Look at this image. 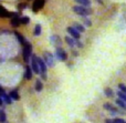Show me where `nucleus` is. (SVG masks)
Masks as SVG:
<instances>
[{
    "instance_id": "2eb2a0df",
    "label": "nucleus",
    "mask_w": 126,
    "mask_h": 123,
    "mask_svg": "<svg viewBox=\"0 0 126 123\" xmlns=\"http://www.w3.org/2000/svg\"><path fill=\"white\" fill-rule=\"evenodd\" d=\"M10 97L12 98V100H16V101H18V100H20V95H19V93H18V91L17 90H13V91H11L10 93Z\"/></svg>"
},
{
    "instance_id": "20e7f679",
    "label": "nucleus",
    "mask_w": 126,
    "mask_h": 123,
    "mask_svg": "<svg viewBox=\"0 0 126 123\" xmlns=\"http://www.w3.org/2000/svg\"><path fill=\"white\" fill-rule=\"evenodd\" d=\"M44 3H46V0H34L32 4L33 12H38L40 9H42L44 7Z\"/></svg>"
},
{
    "instance_id": "bb28decb",
    "label": "nucleus",
    "mask_w": 126,
    "mask_h": 123,
    "mask_svg": "<svg viewBox=\"0 0 126 123\" xmlns=\"http://www.w3.org/2000/svg\"><path fill=\"white\" fill-rule=\"evenodd\" d=\"M84 24L86 27H91V24H92L91 20H90V19H84Z\"/></svg>"
},
{
    "instance_id": "6e6552de",
    "label": "nucleus",
    "mask_w": 126,
    "mask_h": 123,
    "mask_svg": "<svg viewBox=\"0 0 126 123\" xmlns=\"http://www.w3.org/2000/svg\"><path fill=\"white\" fill-rule=\"evenodd\" d=\"M43 57H44V61H46V63L48 64L49 67H53V66H54L53 57H52V54H51V53H49V52H44Z\"/></svg>"
},
{
    "instance_id": "f8f14e48",
    "label": "nucleus",
    "mask_w": 126,
    "mask_h": 123,
    "mask_svg": "<svg viewBox=\"0 0 126 123\" xmlns=\"http://www.w3.org/2000/svg\"><path fill=\"white\" fill-rule=\"evenodd\" d=\"M104 109H105V110L111 111V112H113V113H118V112H120V111H118L116 108H114L111 103H104Z\"/></svg>"
},
{
    "instance_id": "c85d7f7f",
    "label": "nucleus",
    "mask_w": 126,
    "mask_h": 123,
    "mask_svg": "<svg viewBox=\"0 0 126 123\" xmlns=\"http://www.w3.org/2000/svg\"><path fill=\"white\" fill-rule=\"evenodd\" d=\"M23 8H27V3H21V4H19V9L21 10V9H23Z\"/></svg>"
},
{
    "instance_id": "aec40b11",
    "label": "nucleus",
    "mask_w": 126,
    "mask_h": 123,
    "mask_svg": "<svg viewBox=\"0 0 126 123\" xmlns=\"http://www.w3.org/2000/svg\"><path fill=\"white\" fill-rule=\"evenodd\" d=\"M104 92H105V95H106V97H109V98H112V97L114 95L113 90H112V89H110V88H106V89H105Z\"/></svg>"
},
{
    "instance_id": "6ab92c4d",
    "label": "nucleus",
    "mask_w": 126,
    "mask_h": 123,
    "mask_svg": "<svg viewBox=\"0 0 126 123\" xmlns=\"http://www.w3.org/2000/svg\"><path fill=\"white\" fill-rule=\"evenodd\" d=\"M78 3H80L81 6H84V7H90L91 6V1L90 0H75Z\"/></svg>"
},
{
    "instance_id": "412c9836",
    "label": "nucleus",
    "mask_w": 126,
    "mask_h": 123,
    "mask_svg": "<svg viewBox=\"0 0 126 123\" xmlns=\"http://www.w3.org/2000/svg\"><path fill=\"white\" fill-rule=\"evenodd\" d=\"M74 28H75L78 31H80V32H84L85 31V28L80 23H74Z\"/></svg>"
},
{
    "instance_id": "0eeeda50",
    "label": "nucleus",
    "mask_w": 126,
    "mask_h": 123,
    "mask_svg": "<svg viewBox=\"0 0 126 123\" xmlns=\"http://www.w3.org/2000/svg\"><path fill=\"white\" fill-rule=\"evenodd\" d=\"M13 16H16V13L9 12L4 7L0 6V18H12Z\"/></svg>"
},
{
    "instance_id": "393cba45",
    "label": "nucleus",
    "mask_w": 126,
    "mask_h": 123,
    "mask_svg": "<svg viewBox=\"0 0 126 123\" xmlns=\"http://www.w3.org/2000/svg\"><path fill=\"white\" fill-rule=\"evenodd\" d=\"M0 121L2 123L6 121V113H4L3 110H0Z\"/></svg>"
},
{
    "instance_id": "7c9ffc66",
    "label": "nucleus",
    "mask_w": 126,
    "mask_h": 123,
    "mask_svg": "<svg viewBox=\"0 0 126 123\" xmlns=\"http://www.w3.org/2000/svg\"><path fill=\"white\" fill-rule=\"evenodd\" d=\"M105 123H115V121H114V120H112V119H107L106 121H105Z\"/></svg>"
},
{
    "instance_id": "5701e85b",
    "label": "nucleus",
    "mask_w": 126,
    "mask_h": 123,
    "mask_svg": "<svg viewBox=\"0 0 126 123\" xmlns=\"http://www.w3.org/2000/svg\"><path fill=\"white\" fill-rule=\"evenodd\" d=\"M117 95H118V98H120V99H122L123 101H125L126 102V93H124L123 92V91H118L117 92Z\"/></svg>"
},
{
    "instance_id": "a211bd4d",
    "label": "nucleus",
    "mask_w": 126,
    "mask_h": 123,
    "mask_svg": "<svg viewBox=\"0 0 126 123\" xmlns=\"http://www.w3.org/2000/svg\"><path fill=\"white\" fill-rule=\"evenodd\" d=\"M116 104H117L120 108H122L123 110L126 111V102L123 101L122 99H117V100H116Z\"/></svg>"
},
{
    "instance_id": "f257e3e1",
    "label": "nucleus",
    "mask_w": 126,
    "mask_h": 123,
    "mask_svg": "<svg viewBox=\"0 0 126 123\" xmlns=\"http://www.w3.org/2000/svg\"><path fill=\"white\" fill-rule=\"evenodd\" d=\"M73 11L75 13L80 16H83V17H86V16H90L92 13V10L89 8V7H84V6H74L73 7Z\"/></svg>"
},
{
    "instance_id": "7ed1b4c3",
    "label": "nucleus",
    "mask_w": 126,
    "mask_h": 123,
    "mask_svg": "<svg viewBox=\"0 0 126 123\" xmlns=\"http://www.w3.org/2000/svg\"><path fill=\"white\" fill-rule=\"evenodd\" d=\"M31 68L33 70V73L38 74L40 73V67L39 63H38V57L35 54H32V59H31Z\"/></svg>"
},
{
    "instance_id": "9b49d317",
    "label": "nucleus",
    "mask_w": 126,
    "mask_h": 123,
    "mask_svg": "<svg viewBox=\"0 0 126 123\" xmlns=\"http://www.w3.org/2000/svg\"><path fill=\"white\" fill-rule=\"evenodd\" d=\"M32 73H33L32 68H30L29 66H27L26 67V72H24V79L31 80V78H32Z\"/></svg>"
},
{
    "instance_id": "f03ea898",
    "label": "nucleus",
    "mask_w": 126,
    "mask_h": 123,
    "mask_svg": "<svg viewBox=\"0 0 126 123\" xmlns=\"http://www.w3.org/2000/svg\"><path fill=\"white\" fill-rule=\"evenodd\" d=\"M22 54H23V59L26 62L29 61V58L32 55V46H31L30 42L26 41V43L23 44V51H22Z\"/></svg>"
},
{
    "instance_id": "1a4fd4ad",
    "label": "nucleus",
    "mask_w": 126,
    "mask_h": 123,
    "mask_svg": "<svg viewBox=\"0 0 126 123\" xmlns=\"http://www.w3.org/2000/svg\"><path fill=\"white\" fill-rule=\"evenodd\" d=\"M10 23L12 27H15V28H17V27H19L20 24H21V18H19L17 15L13 16L12 18H11L10 20Z\"/></svg>"
},
{
    "instance_id": "dca6fc26",
    "label": "nucleus",
    "mask_w": 126,
    "mask_h": 123,
    "mask_svg": "<svg viewBox=\"0 0 126 123\" xmlns=\"http://www.w3.org/2000/svg\"><path fill=\"white\" fill-rule=\"evenodd\" d=\"M15 35L18 38V40H19V42L23 46L24 43H26V40H24V38H23V35H21V33H19V32H17V31H15Z\"/></svg>"
},
{
    "instance_id": "f3484780",
    "label": "nucleus",
    "mask_w": 126,
    "mask_h": 123,
    "mask_svg": "<svg viewBox=\"0 0 126 123\" xmlns=\"http://www.w3.org/2000/svg\"><path fill=\"white\" fill-rule=\"evenodd\" d=\"M42 89H43L42 81H41V80H37V81H35V90H37L38 92H41Z\"/></svg>"
},
{
    "instance_id": "ddd939ff",
    "label": "nucleus",
    "mask_w": 126,
    "mask_h": 123,
    "mask_svg": "<svg viewBox=\"0 0 126 123\" xmlns=\"http://www.w3.org/2000/svg\"><path fill=\"white\" fill-rule=\"evenodd\" d=\"M65 41H66V43L69 44L70 47H74L76 46V39H74L73 37H65Z\"/></svg>"
},
{
    "instance_id": "9d476101",
    "label": "nucleus",
    "mask_w": 126,
    "mask_h": 123,
    "mask_svg": "<svg viewBox=\"0 0 126 123\" xmlns=\"http://www.w3.org/2000/svg\"><path fill=\"white\" fill-rule=\"evenodd\" d=\"M0 95H1V98L3 99V101L6 102L7 104H11V102H12V98L10 97V94H7L4 91H1V92H0Z\"/></svg>"
},
{
    "instance_id": "4be33fe9",
    "label": "nucleus",
    "mask_w": 126,
    "mask_h": 123,
    "mask_svg": "<svg viewBox=\"0 0 126 123\" xmlns=\"http://www.w3.org/2000/svg\"><path fill=\"white\" fill-rule=\"evenodd\" d=\"M51 40H52V42H54V43L61 46V40H60V38L58 37V35H53V37H51Z\"/></svg>"
},
{
    "instance_id": "39448f33",
    "label": "nucleus",
    "mask_w": 126,
    "mask_h": 123,
    "mask_svg": "<svg viewBox=\"0 0 126 123\" xmlns=\"http://www.w3.org/2000/svg\"><path fill=\"white\" fill-rule=\"evenodd\" d=\"M57 58L60 61H65L67 59V53L61 48V47H58L57 48Z\"/></svg>"
},
{
    "instance_id": "b1692460",
    "label": "nucleus",
    "mask_w": 126,
    "mask_h": 123,
    "mask_svg": "<svg viewBox=\"0 0 126 123\" xmlns=\"http://www.w3.org/2000/svg\"><path fill=\"white\" fill-rule=\"evenodd\" d=\"M30 22V18L24 16V17H21V24H28Z\"/></svg>"
},
{
    "instance_id": "cd10ccee",
    "label": "nucleus",
    "mask_w": 126,
    "mask_h": 123,
    "mask_svg": "<svg viewBox=\"0 0 126 123\" xmlns=\"http://www.w3.org/2000/svg\"><path fill=\"white\" fill-rule=\"evenodd\" d=\"M114 121H115V123H126V121L123 119H114Z\"/></svg>"
},
{
    "instance_id": "4468645a",
    "label": "nucleus",
    "mask_w": 126,
    "mask_h": 123,
    "mask_svg": "<svg viewBox=\"0 0 126 123\" xmlns=\"http://www.w3.org/2000/svg\"><path fill=\"white\" fill-rule=\"evenodd\" d=\"M41 32H42V27H41V24H35V27H34V31H33V35H35V37H38V35H41Z\"/></svg>"
},
{
    "instance_id": "c756f323",
    "label": "nucleus",
    "mask_w": 126,
    "mask_h": 123,
    "mask_svg": "<svg viewBox=\"0 0 126 123\" xmlns=\"http://www.w3.org/2000/svg\"><path fill=\"white\" fill-rule=\"evenodd\" d=\"M76 47H79V48H82V47H83V44L81 43V42L79 41V40H76Z\"/></svg>"
},
{
    "instance_id": "a878e982",
    "label": "nucleus",
    "mask_w": 126,
    "mask_h": 123,
    "mask_svg": "<svg viewBox=\"0 0 126 123\" xmlns=\"http://www.w3.org/2000/svg\"><path fill=\"white\" fill-rule=\"evenodd\" d=\"M118 88H120L121 91H123L124 93H126V86H125V84H122V83L118 84Z\"/></svg>"
},
{
    "instance_id": "423d86ee",
    "label": "nucleus",
    "mask_w": 126,
    "mask_h": 123,
    "mask_svg": "<svg viewBox=\"0 0 126 123\" xmlns=\"http://www.w3.org/2000/svg\"><path fill=\"white\" fill-rule=\"evenodd\" d=\"M66 31L69 32V35H71L72 37L74 38V39H76V40H80V38H81V32L80 31H78L74 27H69V28L66 29Z\"/></svg>"
}]
</instances>
